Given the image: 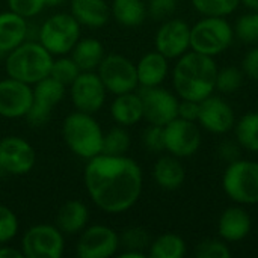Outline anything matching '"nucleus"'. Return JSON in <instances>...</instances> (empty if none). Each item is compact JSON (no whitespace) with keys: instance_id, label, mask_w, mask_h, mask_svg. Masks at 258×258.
<instances>
[{"instance_id":"c85d7f7f","label":"nucleus","mask_w":258,"mask_h":258,"mask_svg":"<svg viewBox=\"0 0 258 258\" xmlns=\"http://www.w3.org/2000/svg\"><path fill=\"white\" fill-rule=\"evenodd\" d=\"M237 144L251 151L258 153V112L245 113L234 125Z\"/></svg>"},{"instance_id":"4468645a","label":"nucleus","mask_w":258,"mask_h":258,"mask_svg":"<svg viewBox=\"0 0 258 258\" xmlns=\"http://www.w3.org/2000/svg\"><path fill=\"white\" fill-rule=\"evenodd\" d=\"M70 94L76 110L97 113L106 101L107 89L94 71H82L70 85Z\"/></svg>"},{"instance_id":"412c9836","label":"nucleus","mask_w":258,"mask_h":258,"mask_svg":"<svg viewBox=\"0 0 258 258\" xmlns=\"http://www.w3.org/2000/svg\"><path fill=\"white\" fill-rule=\"evenodd\" d=\"M153 177L157 186L163 190H178L186 180V169L178 157L169 154L162 156L153 168Z\"/></svg>"},{"instance_id":"c9c22d12","label":"nucleus","mask_w":258,"mask_h":258,"mask_svg":"<svg viewBox=\"0 0 258 258\" xmlns=\"http://www.w3.org/2000/svg\"><path fill=\"white\" fill-rule=\"evenodd\" d=\"M197 258H230L231 251L227 246L225 240L206 239L195 246Z\"/></svg>"},{"instance_id":"9b49d317","label":"nucleus","mask_w":258,"mask_h":258,"mask_svg":"<svg viewBox=\"0 0 258 258\" xmlns=\"http://www.w3.org/2000/svg\"><path fill=\"white\" fill-rule=\"evenodd\" d=\"M33 100L32 106L26 115V119L33 127L44 125L51 115L53 107H56L65 97V85L53 77H45L33 85Z\"/></svg>"},{"instance_id":"79ce46f5","label":"nucleus","mask_w":258,"mask_h":258,"mask_svg":"<svg viewBox=\"0 0 258 258\" xmlns=\"http://www.w3.org/2000/svg\"><path fill=\"white\" fill-rule=\"evenodd\" d=\"M200 115V101H192V100H181L178 103V116L187 121H198Z\"/></svg>"},{"instance_id":"f3484780","label":"nucleus","mask_w":258,"mask_h":258,"mask_svg":"<svg viewBox=\"0 0 258 258\" xmlns=\"http://www.w3.org/2000/svg\"><path fill=\"white\" fill-rule=\"evenodd\" d=\"M190 48V26L178 18L166 20L156 33V50L168 59H178Z\"/></svg>"},{"instance_id":"f03ea898","label":"nucleus","mask_w":258,"mask_h":258,"mask_svg":"<svg viewBox=\"0 0 258 258\" xmlns=\"http://www.w3.org/2000/svg\"><path fill=\"white\" fill-rule=\"evenodd\" d=\"M218 67L212 56L186 51L172 70V85L181 100L203 101L216 89Z\"/></svg>"},{"instance_id":"e433bc0d","label":"nucleus","mask_w":258,"mask_h":258,"mask_svg":"<svg viewBox=\"0 0 258 258\" xmlns=\"http://www.w3.org/2000/svg\"><path fill=\"white\" fill-rule=\"evenodd\" d=\"M17 215L6 206L0 204V245L11 242L18 233Z\"/></svg>"},{"instance_id":"5701e85b","label":"nucleus","mask_w":258,"mask_h":258,"mask_svg":"<svg viewBox=\"0 0 258 258\" xmlns=\"http://www.w3.org/2000/svg\"><path fill=\"white\" fill-rule=\"evenodd\" d=\"M71 15L88 27H103L112 17L106 0H71Z\"/></svg>"},{"instance_id":"6ab92c4d","label":"nucleus","mask_w":258,"mask_h":258,"mask_svg":"<svg viewBox=\"0 0 258 258\" xmlns=\"http://www.w3.org/2000/svg\"><path fill=\"white\" fill-rule=\"evenodd\" d=\"M252 228L251 215L240 206L228 207L218 221V234L222 240L236 243L248 237Z\"/></svg>"},{"instance_id":"7c9ffc66","label":"nucleus","mask_w":258,"mask_h":258,"mask_svg":"<svg viewBox=\"0 0 258 258\" xmlns=\"http://www.w3.org/2000/svg\"><path fill=\"white\" fill-rule=\"evenodd\" d=\"M197 12L204 17H227L231 15L240 0H190Z\"/></svg>"},{"instance_id":"37998d69","label":"nucleus","mask_w":258,"mask_h":258,"mask_svg":"<svg viewBox=\"0 0 258 258\" xmlns=\"http://www.w3.org/2000/svg\"><path fill=\"white\" fill-rule=\"evenodd\" d=\"M240 145L234 144V142H224L219 145V157L224 159L225 162L231 163L237 159H240V151H239Z\"/></svg>"},{"instance_id":"4c0bfd02","label":"nucleus","mask_w":258,"mask_h":258,"mask_svg":"<svg viewBox=\"0 0 258 258\" xmlns=\"http://www.w3.org/2000/svg\"><path fill=\"white\" fill-rule=\"evenodd\" d=\"M8 8L9 11L27 20L41 14L42 9L45 8V2L44 0H8Z\"/></svg>"},{"instance_id":"f704fd0d","label":"nucleus","mask_w":258,"mask_h":258,"mask_svg":"<svg viewBox=\"0 0 258 258\" xmlns=\"http://www.w3.org/2000/svg\"><path fill=\"white\" fill-rule=\"evenodd\" d=\"M245 73L237 67H225L218 70L216 74V89L222 94H233L243 85Z\"/></svg>"},{"instance_id":"f257e3e1","label":"nucleus","mask_w":258,"mask_h":258,"mask_svg":"<svg viewBox=\"0 0 258 258\" xmlns=\"http://www.w3.org/2000/svg\"><path fill=\"white\" fill-rule=\"evenodd\" d=\"M83 181L89 198L100 210L119 215L138 203L144 187V174L132 157L101 153L88 160Z\"/></svg>"},{"instance_id":"ddd939ff","label":"nucleus","mask_w":258,"mask_h":258,"mask_svg":"<svg viewBox=\"0 0 258 258\" xmlns=\"http://www.w3.org/2000/svg\"><path fill=\"white\" fill-rule=\"evenodd\" d=\"M163 135L165 150L178 159L190 157L200 150L201 132L194 121L177 116L175 119L163 125Z\"/></svg>"},{"instance_id":"6e6552de","label":"nucleus","mask_w":258,"mask_h":258,"mask_svg":"<svg viewBox=\"0 0 258 258\" xmlns=\"http://www.w3.org/2000/svg\"><path fill=\"white\" fill-rule=\"evenodd\" d=\"M97 74L107 92L113 95L133 92L139 86L136 63L118 53L106 54L97 68Z\"/></svg>"},{"instance_id":"58836bf2","label":"nucleus","mask_w":258,"mask_h":258,"mask_svg":"<svg viewBox=\"0 0 258 258\" xmlns=\"http://www.w3.org/2000/svg\"><path fill=\"white\" fill-rule=\"evenodd\" d=\"M142 3L153 20H165L177 9V0H142Z\"/></svg>"},{"instance_id":"7ed1b4c3","label":"nucleus","mask_w":258,"mask_h":258,"mask_svg":"<svg viewBox=\"0 0 258 258\" xmlns=\"http://www.w3.org/2000/svg\"><path fill=\"white\" fill-rule=\"evenodd\" d=\"M54 56L39 41H24L11 50L5 60L8 77L35 85L50 76Z\"/></svg>"},{"instance_id":"393cba45","label":"nucleus","mask_w":258,"mask_h":258,"mask_svg":"<svg viewBox=\"0 0 258 258\" xmlns=\"http://www.w3.org/2000/svg\"><path fill=\"white\" fill-rule=\"evenodd\" d=\"M89 219V212L88 207L79 201V200H71L67 201L65 204L60 206L56 215V227L63 233V234H77L82 233Z\"/></svg>"},{"instance_id":"de8ad7c7","label":"nucleus","mask_w":258,"mask_h":258,"mask_svg":"<svg viewBox=\"0 0 258 258\" xmlns=\"http://www.w3.org/2000/svg\"><path fill=\"white\" fill-rule=\"evenodd\" d=\"M45 2V6H57L60 3H63L65 0H44Z\"/></svg>"},{"instance_id":"0eeeda50","label":"nucleus","mask_w":258,"mask_h":258,"mask_svg":"<svg viewBox=\"0 0 258 258\" xmlns=\"http://www.w3.org/2000/svg\"><path fill=\"white\" fill-rule=\"evenodd\" d=\"M80 23L71 14H54L48 17L38 30V41L53 54H70L80 39Z\"/></svg>"},{"instance_id":"a19ab883","label":"nucleus","mask_w":258,"mask_h":258,"mask_svg":"<svg viewBox=\"0 0 258 258\" xmlns=\"http://www.w3.org/2000/svg\"><path fill=\"white\" fill-rule=\"evenodd\" d=\"M242 70H243L245 76L258 82V45L251 48L245 54L243 62H242Z\"/></svg>"},{"instance_id":"bb28decb","label":"nucleus","mask_w":258,"mask_h":258,"mask_svg":"<svg viewBox=\"0 0 258 258\" xmlns=\"http://www.w3.org/2000/svg\"><path fill=\"white\" fill-rule=\"evenodd\" d=\"M110 12L119 24L127 27L139 26L148 18V12L142 0H113Z\"/></svg>"},{"instance_id":"dca6fc26","label":"nucleus","mask_w":258,"mask_h":258,"mask_svg":"<svg viewBox=\"0 0 258 258\" xmlns=\"http://www.w3.org/2000/svg\"><path fill=\"white\" fill-rule=\"evenodd\" d=\"M33 100L32 86L12 77L0 80V116L6 119L26 118Z\"/></svg>"},{"instance_id":"c756f323","label":"nucleus","mask_w":258,"mask_h":258,"mask_svg":"<svg viewBox=\"0 0 258 258\" xmlns=\"http://www.w3.org/2000/svg\"><path fill=\"white\" fill-rule=\"evenodd\" d=\"M132 145L130 135L122 125L113 127L103 136V154L109 156H124Z\"/></svg>"},{"instance_id":"2f4dec72","label":"nucleus","mask_w":258,"mask_h":258,"mask_svg":"<svg viewBox=\"0 0 258 258\" xmlns=\"http://www.w3.org/2000/svg\"><path fill=\"white\" fill-rule=\"evenodd\" d=\"M80 68L77 67V63L73 60V57L63 54V56H59L57 59H53V63H51V70H50V77L56 79L57 82H60L62 85H71L76 77L80 74Z\"/></svg>"},{"instance_id":"b1692460","label":"nucleus","mask_w":258,"mask_h":258,"mask_svg":"<svg viewBox=\"0 0 258 258\" xmlns=\"http://www.w3.org/2000/svg\"><path fill=\"white\" fill-rule=\"evenodd\" d=\"M110 115L118 125L128 127L144 119L142 100L138 92H125L115 97L110 104Z\"/></svg>"},{"instance_id":"39448f33","label":"nucleus","mask_w":258,"mask_h":258,"mask_svg":"<svg viewBox=\"0 0 258 258\" xmlns=\"http://www.w3.org/2000/svg\"><path fill=\"white\" fill-rule=\"evenodd\" d=\"M234 39V29L224 17H204L190 27V50L218 56L225 51Z\"/></svg>"},{"instance_id":"a878e982","label":"nucleus","mask_w":258,"mask_h":258,"mask_svg":"<svg viewBox=\"0 0 258 258\" xmlns=\"http://www.w3.org/2000/svg\"><path fill=\"white\" fill-rule=\"evenodd\" d=\"M104 56V47L97 38H80L71 50V57L80 71H95Z\"/></svg>"},{"instance_id":"49530a36","label":"nucleus","mask_w":258,"mask_h":258,"mask_svg":"<svg viewBox=\"0 0 258 258\" xmlns=\"http://www.w3.org/2000/svg\"><path fill=\"white\" fill-rule=\"evenodd\" d=\"M240 3H243L246 8L252 11H258V0H240Z\"/></svg>"},{"instance_id":"4be33fe9","label":"nucleus","mask_w":258,"mask_h":258,"mask_svg":"<svg viewBox=\"0 0 258 258\" xmlns=\"http://www.w3.org/2000/svg\"><path fill=\"white\" fill-rule=\"evenodd\" d=\"M168 60L169 59L165 57L157 50L145 53L136 63L139 86H160L165 82L169 71Z\"/></svg>"},{"instance_id":"9d476101","label":"nucleus","mask_w":258,"mask_h":258,"mask_svg":"<svg viewBox=\"0 0 258 258\" xmlns=\"http://www.w3.org/2000/svg\"><path fill=\"white\" fill-rule=\"evenodd\" d=\"M142 100L144 119L148 124L166 125L178 116V98L162 86H141L138 92Z\"/></svg>"},{"instance_id":"2eb2a0df","label":"nucleus","mask_w":258,"mask_h":258,"mask_svg":"<svg viewBox=\"0 0 258 258\" xmlns=\"http://www.w3.org/2000/svg\"><path fill=\"white\" fill-rule=\"evenodd\" d=\"M0 163L6 174L24 175L36 165L35 148L20 136H6L0 141Z\"/></svg>"},{"instance_id":"a211bd4d","label":"nucleus","mask_w":258,"mask_h":258,"mask_svg":"<svg viewBox=\"0 0 258 258\" xmlns=\"http://www.w3.org/2000/svg\"><path fill=\"white\" fill-rule=\"evenodd\" d=\"M198 122L203 128L215 135H224L234 128L236 115L233 107L221 97H207L200 101Z\"/></svg>"},{"instance_id":"72a5a7b5","label":"nucleus","mask_w":258,"mask_h":258,"mask_svg":"<svg viewBox=\"0 0 258 258\" xmlns=\"http://www.w3.org/2000/svg\"><path fill=\"white\" fill-rule=\"evenodd\" d=\"M236 36L248 45H258V11L243 14L234 27Z\"/></svg>"},{"instance_id":"423d86ee","label":"nucleus","mask_w":258,"mask_h":258,"mask_svg":"<svg viewBox=\"0 0 258 258\" xmlns=\"http://www.w3.org/2000/svg\"><path fill=\"white\" fill-rule=\"evenodd\" d=\"M222 187L227 197L242 206L258 204V162L237 159L228 163Z\"/></svg>"},{"instance_id":"cd10ccee","label":"nucleus","mask_w":258,"mask_h":258,"mask_svg":"<svg viewBox=\"0 0 258 258\" xmlns=\"http://www.w3.org/2000/svg\"><path fill=\"white\" fill-rule=\"evenodd\" d=\"M186 254L184 240L174 233H165L154 239L148 248V257L151 258H183Z\"/></svg>"},{"instance_id":"aec40b11","label":"nucleus","mask_w":258,"mask_h":258,"mask_svg":"<svg viewBox=\"0 0 258 258\" xmlns=\"http://www.w3.org/2000/svg\"><path fill=\"white\" fill-rule=\"evenodd\" d=\"M29 24L24 17L12 11L0 12V54H8L11 50L26 41Z\"/></svg>"},{"instance_id":"a18cd8bd","label":"nucleus","mask_w":258,"mask_h":258,"mask_svg":"<svg viewBox=\"0 0 258 258\" xmlns=\"http://www.w3.org/2000/svg\"><path fill=\"white\" fill-rule=\"evenodd\" d=\"M119 257L121 258H145L147 257V254L145 252H139V251H122L121 254H119Z\"/></svg>"},{"instance_id":"ea45409f","label":"nucleus","mask_w":258,"mask_h":258,"mask_svg":"<svg viewBox=\"0 0 258 258\" xmlns=\"http://www.w3.org/2000/svg\"><path fill=\"white\" fill-rule=\"evenodd\" d=\"M144 145L150 153H162L165 150V135L162 125L150 124L142 136Z\"/></svg>"},{"instance_id":"20e7f679","label":"nucleus","mask_w":258,"mask_h":258,"mask_svg":"<svg viewBox=\"0 0 258 258\" xmlns=\"http://www.w3.org/2000/svg\"><path fill=\"white\" fill-rule=\"evenodd\" d=\"M62 136L73 154L89 160L103 150L104 132L92 113L74 110L65 116L62 124Z\"/></svg>"},{"instance_id":"09e8293b","label":"nucleus","mask_w":258,"mask_h":258,"mask_svg":"<svg viewBox=\"0 0 258 258\" xmlns=\"http://www.w3.org/2000/svg\"><path fill=\"white\" fill-rule=\"evenodd\" d=\"M5 175H6V172H5V169H3V166H2V163H0V178L5 177Z\"/></svg>"},{"instance_id":"c03bdc74","label":"nucleus","mask_w":258,"mask_h":258,"mask_svg":"<svg viewBox=\"0 0 258 258\" xmlns=\"http://www.w3.org/2000/svg\"><path fill=\"white\" fill-rule=\"evenodd\" d=\"M23 251L21 249H15L12 246H5L0 245V258H23Z\"/></svg>"},{"instance_id":"1a4fd4ad","label":"nucleus","mask_w":258,"mask_h":258,"mask_svg":"<svg viewBox=\"0 0 258 258\" xmlns=\"http://www.w3.org/2000/svg\"><path fill=\"white\" fill-rule=\"evenodd\" d=\"M21 251L26 258H60L65 251L63 233L56 225H33L23 234Z\"/></svg>"},{"instance_id":"f8f14e48","label":"nucleus","mask_w":258,"mask_h":258,"mask_svg":"<svg viewBox=\"0 0 258 258\" xmlns=\"http://www.w3.org/2000/svg\"><path fill=\"white\" fill-rule=\"evenodd\" d=\"M119 249V234L107 225L86 227L77 240L76 254L79 258H109Z\"/></svg>"},{"instance_id":"473e14b6","label":"nucleus","mask_w":258,"mask_h":258,"mask_svg":"<svg viewBox=\"0 0 258 258\" xmlns=\"http://www.w3.org/2000/svg\"><path fill=\"white\" fill-rule=\"evenodd\" d=\"M150 243H151V237L148 231L141 227H130L124 230L119 236V246H122L125 251L145 252V249L150 248Z\"/></svg>"}]
</instances>
